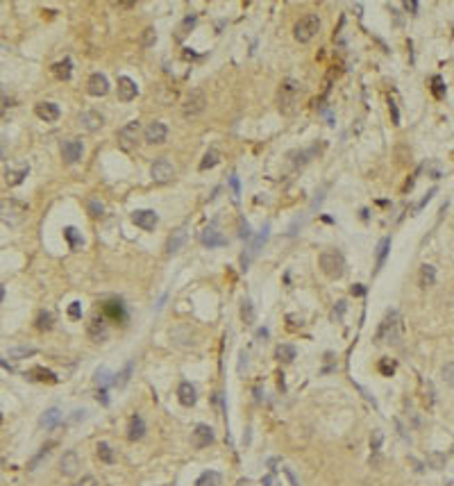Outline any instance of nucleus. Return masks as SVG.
Instances as JSON below:
<instances>
[{"instance_id": "864d4df0", "label": "nucleus", "mask_w": 454, "mask_h": 486, "mask_svg": "<svg viewBox=\"0 0 454 486\" xmlns=\"http://www.w3.org/2000/svg\"><path fill=\"white\" fill-rule=\"evenodd\" d=\"M96 398H98V402H102V404H109V398H107V389H100Z\"/></svg>"}, {"instance_id": "f03ea898", "label": "nucleus", "mask_w": 454, "mask_h": 486, "mask_svg": "<svg viewBox=\"0 0 454 486\" xmlns=\"http://www.w3.org/2000/svg\"><path fill=\"white\" fill-rule=\"evenodd\" d=\"M320 268H323V273L327 277L339 279V277H343V273H345V259H343V255L339 250H325V252H320Z\"/></svg>"}, {"instance_id": "c756f323", "label": "nucleus", "mask_w": 454, "mask_h": 486, "mask_svg": "<svg viewBox=\"0 0 454 486\" xmlns=\"http://www.w3.org/2000/svg\"><path fill=\"white\" fill-rule=\"evenodd\" d=\"M132 368H134V366H132V361H130V363H125V368H123V371H120L118 375H114V387H118V389H123V387H125V384H128V382H130V375H132Z\"/></svg>"}, {"instance_id": "e433bc0d", "label": "nucleus", "mask_w": 454, "mask_h": 486, "mask_svg": "<svg viewBox=\"0 0 454 486\" xmlns=\"http://www.w3.org/2000/svg\"><path fill=\"white\" fill-rule=\"evenodd\" d=\"M155 41H157L155 28H146L143 32H141V48H150V46H155Z\"/></svg>"}, {"instance_id": "6e6d98bb", "label": "nucleus", "mask_w": 454, "mask_h": 486, "mask_svg": "<svg viewBox=\"0 0 454 486\" xmlns=\"http://www.w3.org/2000/svg\"><path fill=\"white\" fill-rule=\"evenodd\" d=\"M431 463H434V468H441L443 466V457H441V454H431Z\"/></svg>"}, {"instance_id": "5701e85b", "label": "nucleus", "mask_w": 454, "mask_h": 486, "mask_svg": "<svg viewBox=\"0 0 454 486\" xmlns=\"http://www.w3.org/2000/svg\"><path fill=\"white\" fill-rule=\"evenodd\" d=\"M105 314L112 316L114 320H125L123 302H120V300H112V302H107V305H105Z\"/></svg>"}, {"instance_id": "72a5a7b5", "label": "nucleus", "mask_w": 454, "mask_h": 486, "mask_svg": "<svg viewBox=\"0 0 454 486\" xmlns=\"http://www.w3.org/2000/svg\"><path fill=\"white\" fill-rule=\"evenodd\" d=\"M241 318H243L245 325L255 323V307H252L250 300H243V305H241Z\"/></svg>"}, {"instance_id": "49530a36", "label": "nucleus", "mask_w": 454, "mask_h": 486, "mask_svg": "<svg viewBox=\"0 0 454 486\" xmlns=\"http://www.w3.org/2000/svg\"><path fill=\"white\" fill-rule=\"evenodd\" d=\"M52 445H55V443H48V445H44V448H41V452H39V454H36V457L32 459V461H30V470H34V468H36V463H39V461H41V459H44V457H46V454H48V452H50V448H52Z\"/></svg>"}, {"instance_id": "6ab92c4d", "label": "nucleus", "mask_w": 454, "mask_h": 486, "mask_svg": "<svg viewBox=\"0 0 454 486\" xmlns=\"http://www.w3.org/2000/svg\"><path fill=\"white\" fill-rule=\"evenodd\" d=\"M143 436H146V422L139 414H134L130 418V425H128V438L130 441H141Z\"/></svg>"}, {"instance_id": "f704fd0d", "label": "nucleus", "mask_w": 454, "mask_h": 486, "mask_svg": "<svg viewBox=\"0 0 454 486\" xmlns=\"http://www.w3.org/2000/svg\"><path fill=\"white\" fill-rule=\"evenodd\" d=\"M34 375H39V377H36V379H41V382H57L55 373L46 371V368H39V366H36V368H32V371H30L28 375H25V377H34Z\"/></svg>"}, {"instance_id": "ddd939ff", "label": "nucleus", "mask_w": 454, "mask_h": 486, "mask_svg": "<svg viewBox=\"0 0 454 486\" xmlns=\"http://www.w3.org/2000/svg\"><path fill=\"white\" fill-rule=\"evenodd\" d=\"M34 112H36V116H39L41 120H46V123H55L57 118L61 116V109H59V105H55V103H39L34 107Z\"/></svg>"}, {"instance_id": "603ef678", "label": "nucleus", "mask_w": 454, "mask_h": 486, "mask_svg": "<svg viewBox=\"0 0 454 486\" xmlns=\"http://www.w3.org/2000/svg\"><path fill=\"white\" fill-rule=\"evenodd\" d=\"M239 236H241V239H250V236H252V232H250V225H247V223H243V220H241V232H239Z\"/></svg>"}, {"instance_id": "a211bd4d", "label": "nucleus", "mask_w": 454, "mask_h": 486, "mask_svg": "<svg viewBox=\"0 0 454 486\" xmlns=\"http://www.w3.org/2000/svg\"><path fill=\"white\" fill-rule=\"evenodd\" d=\"M87 334L91 336L93 341H102L107 336V323H105L102 316H93L87 325Z\"/></svg>"}, {"instance_id": "9d476101", "label": "nucleus", "mask_w": 454, "mask_h": 486, "mask_svg": "<svg viewBox=\"0 0 454 486\" xmlns=\"http://www.w3.org/2000/svg\"><path fill=\"white\" fill-rule=\"evenodd\" d=\"M132 220H134L136 227L150 232V230H155L157 223H159V216H157L152 209H136L134 214H132Z\"/></svg>"}, {"instance_id": "393cba45", "label": "nucleus", "mask_w": 454, "mask_h": 486, "mask_svg": "<svg viewBox=\"0 0 454 486\" xmlns=\"http://www.w3.org/2000/svg\"><path fill=\"white\" fill-rule=\"evenodd\" d=\"M59 420H61V411H59V409H48L44 416H41L39 425L46 427V430H50V427H55Z\"/></svg>"}, {"instance_id": "423d86ee", "label": "nucleus", "mask_w": 454, "mask_h": 486, "mask_svg": "<svg viewBox=\"0 0 454 486\" xmlns=\"http://www.w3.org/2000/svg\"><path fill=\"white\" fill-rule=\"evenodd\" d=\"M150 177H152V182H157V184H166L175 177V168H173V164L168 161L166 157H159L157 161H152Z\"/></svg>"}, {"instance_id": "412c9836", "label": "nucleus", "mask_w": 454, "mask_h": 486, "mask_svg": "<svg viewBox=\"0 0 454 486\" xmlns=\"http://www.w3.org/2000/svg\"><path fill=\"white\" fill-rule=\"evenodd\" d=\"M434 284H436V268L429 266V264L420 266V287L427 289V287H434Z\"/></svg>"}, {"instance_id": "79ce46f5", "label": "nucleus", "mask_w": 454, "mask_h": 486, "mask_svg": "<svg viewBox=\"0 0 454 486\" xmlns=\"http://www.w3.org/2000/svg\"><path fill=\"white\" fill-rule=\"evenodd\" d=\"M379 448H382V432H375L373 438H370V450H373V454H375V459H370V463H373V461H375V463L379 461V459H377Z\"/></svg>"}, {"instance_id": "bb28decb", "label": "nucleus", "mask_w": 454, "mask_h": 486, "mask_svg": "<svg viewBox=\"0 0 454 486\" xmlns=\"http://www.w3.org/2000/svg\"><path fill=\"white\" fill-rule=\"evenodd\" d=\"M275 357L279 359V361H284V363H291L293 359H295V348H293V346H286V343H282V346H277Z\"/></svg>"}, {"instance_id": "1a4fd4ad", "label": "nucleus", "mask_w": 454, "mask_h": 486, "mask_svg": "<svg viewBox=\"0 0 454 486\" xmlns=\"http://www.w3.org/2000/svg\"><path fill=\"white\" fill-rule=\"evenodd\" d=\"M82 152H84V146L80 139H68L61 144V157H64L66 164H77L82 159Z\"/></svg>"}, {"instance_id": "39448f33", "label": "nucleus", "mask_w": 454, "mask_h": 486, "mask_svg": "<svg viewBox=\"0 0 454 486\" xmlns=\"http://www.w3.org/2000/svg\"><path fill=\"white\" fill-rule=\"evenodd\" d=\"M204 107H207V96H204V91H202V89H193V91L184 98L182 114L187 116V118H193V116L202 114Z\"/></svg>"}, {"instance_id": "13d9d810", "label": "nucleus", "mask_w": 454, "mask_h": 486, "mask_svg": "<svg viewBox=\"0 0 454 486\" xmlns=\"http://www.w3.org/2000/svg\"><path fill=\"white\" fill-rule=\"evenodd\" d=\"M390 112H393V120H395V125L400 123V114H398V107H395V103H390Z\"/></svg>"}, {"instance_id": "09e8293b", "label": "nucleus", "mask_w": 454, "mask_h": 486, "mask_svg": "<svg viewBox=\"0 0 454 486\" xmlns=\"http://www.w3.org/2000/svg\"><path fill=\"white\" fill-rule=\"evenodd\" d=\"M68 316H71L73 320L82 318V305L80 302H71V307H68Z\"/></svg>"}, {"instance_id": "0eeeda50", "label": "nucleus", "mask_w": 454, "mask_h": 486, "mask_svg": "<svg viewBox=\"0 0 454 486\" xmlns=\"http://www.w3.org/2000/svg\"><path fill=\"white\" fill-rule=\"evenodd\" d=\"M139 132H141L139 120H130L128 125H123L118 130V146L123 150H132L136 146V141H139Z\"/></svg>"}, {"instance_id": "f8f14e48", "label": "nucleus", "mask_w": 454, "mask_h": 486, "mask_svg": "<svg viewBox=\"0 0 454 486\" xmlns=\"http://www.w3.org/2000/svg\"><path fill=\"white\" fill-rule=\"evenodd\" d=\"M136 96H139V87H136V82L128 75L118 77V100L120 103H130V100H134Z\"/></svg>"}, {"instance_id": "3c124183", "label": "nucleus", "mask_w": 454, "mask_h": 486, "mask_svg": "<svg viewBox=\"0 0 454 486\" xmlns=\"http://www.w3.org/2000/svg\"><path fill=\"white\" fill-rule=\"evenodd\" d=\"M379 371H382L384 375H390V373H393V371H395V363H393V361H390V363H388V361H386V359H384V361H382V363H379Z\"/></svg>"}, {"instance_id": "c9c22d12", "label": "nucleus", "mask_w": 454, "mask_h": 486, "mask_svg": "<svg viewBox=\"0 0 454 486\" xmlns=\"http://www.w3.org/2000/svg\"><path fill=\"white\" fill-rule=\"evenodd\" d=\"M98 459L105 463H112L114 461V450L109 448V443H98Z\"/></svg>"}, {"instance_id": "dca6fc26", "label": "nucleus", "mask_w": 454, "mask_h": 486, "mask_svg": "<svg viewBox=\"0 0 454 486\" xmlns=\"http://www.w3.org/2000/svg\"><path fill=\"white\" fill-rule=\"evenodd\" d=\"M200 241L204 243L207 248H220V246H225L227 239L223 236V232H218V227H204L202 230V234H200Z\"/></svg>"}, {"instance_id": "c03bdc74", "label": "nucleus", "mask_w": 454, "mask_h": 486, "mask_svg": "<svg viewBox=\"0 0 454 486\" xmlns=\"http://www.w3.org/2000/svg\"><path fill=\"white\" fill-rule=\"evenodd\" d=\"M34 352H36V348H28V346L12 348V350H9V357H28V355H34Z\"/></svg>"}, {"instance_id": "c85d7f7f", "label": "nucleus", "mask_w": 454, "mask_h": 486, "mask_svg": "<svg viewBox=\"0 0 454 486\" xmlns=\"http://www.w3.org/2000/svg\"><path fill=\"white\" fill-rule=\"evenodd\" d=\"M52 323H55V316L50 314V311H41L39 316H36V330H41V332H48Z\"/></svg>"}, {"instance_id": "8fccbe9b", "label": "nucleus", "mask_w": 454, "mask_h": 486, "mask_svg": "<svg viewBox=\"0 0 454 486\" xmlns=\"http://www.w3.org/2000/svg\"><path fill=\"white\" fill-rule=\"evenodd\" d=\"M75 486H100V484H98V479L93 477V475H87V477H82Z\"/></svg>"}, {"instance_id": "052dcab7", "label": "nucleus", "mask_w": 454, "mask_h": 486, "mask_svg": "<svg viewBox=\"0 0 454 486\" xmlns=\"http://www.w3.org/2000/svg\"><path fill=\"white\" fill-rule=\"evenodd\" d=\"M116 5V7H118V9H130V7H134V5H132V3H114Z\"/></svg>"}, {"instance_id": "ea45409f", "label": "nucleus", "mask_w": 454, "mask_h": 486, "mask_svg": "<svg viewBox=\"0 0 454 486\" xmlns=\"http://www.w3.org/2000/svg\"><path fill=\"white\" fill-rule=\"evenodd\" d=\"M25 175H28V168H20V171H7V184H9V187H16V184L23 182Z\"/></svg>"}, {"instance_id": "37998d69", "label": "nucleus", "mask_w": 454, "mask_h": 486, "mask_svg": "<svg viewBox=\"0 0 454 486\" xmlns=\"http://www.w3.org/2000/svg\"><path fill=\"white\" fill-rule=\"evenodd\" d=\"M268 232H271V227H263V230H261V234L259 236H257V241H255V246H252V255H257V252H259V248L263 246V243H266V239H268Z\"/></svg>"}, {"instance_id": "de8ad7c7", "label": "nucleus", "mask_w": 454, "mask_h": 486, "mask_svg": "<svg viewBox=\"0 0 454 486\" xmlns=\"http://www.w3.org/2000/svg\"><path fill=\"white\" fill-rule=\"evenodd\" d=\"M230 187H232V198H234V202H239L241 187H239V177L236 175H230Z\"/></svg>"}, {"instance_id": "a878e982", "label": "nucleus", "mask_w": 454, "mask_h": 486, "mask_svg": "<svg viewBox=\"0 0 454 486\" xmlns=\"http://www.w3.org/2000/svg\"><path fill=\"white\" fill-rule=\"evenodd\" d=\"M218 161H220V152L211 148V150H207V152H204L202 161H200V171H207V168H214Z\"/></svg>"}, {"instance_id": "4c0bfd02", "label": "nucleus", "mask_w": 454, "mask_h": 486, "mask_svg": "<svg viewBox=\"0 0 454 486\" xmlns=\"http://www.w3.org/2000/svg\"><path fill=\"white\" fill-rule=\"evenodd\" d=\"M388 248H390V239H382L377 246V268L384 266V259H386L388 255Z\"/></svg>"}, {"instance_id": "b1692460", "label": "nucleus", "mask_w": 454, "mask_h": 486, "mask_svg": "<svg viewBox=\"0 0 454 486\" xmlns=\"http://www.w3.org/2000/svg\"><path fill=\"white\" fill-rule=\"evenodd\" d=\"M184 239H187V227H179V230H175L173 232V236L168 239V252H177L179 248H182V243H184Z\"/></svg>"}, {"instance_id": "7c9ffc66", "label": "nucleus", "mask_w": 454, "mask_h": 486, "mask_svg": "<svg viewBox=\"0 0 454 486\" xmlns=\"http://www.w3.org/2000/svg\"><path fill=\"white\" fill-rule=\"evenodd\" d=\"M87 211H89V216H93V218H100V216L105 214V205L100 202L98 198H89L87 200Z\"/></svg>"}, {"instance_id": "4468645a", "label": "nucleus", "mask_w": 454, "mask_h": 486, "mask_svg": "<svg viewBox=\"0 0 454 486\" xmlns=\"http://www.w3.org/2000/svg\"><path fill=\"white\" fill-rule=\"evenodd\" d=\"M77 123H80V128L84 132H98L100 128H102L105 118H102V114H98V112H82L80 118H77Z\"/></svg>"}, {"instance_id": "cd10ccee", "label": "nucleus", "mask_w": 454, "mask_h": 486, "mask_svg": "<svg viewBox=\"0 0 454 486\" xmlns=\"http://www.w3.org/2000/svg\"><path fill=\"white\" fill-rule=\"evenodd\" d=\"M52 73H55V77H59V80H68V77H71V59L57 62V64L52 66Z\"/></svg>"}, {"instance_id": "680f3d73", "label": "nucleus", "mask_w": 454, "mask_h": 486, "mask_svg": "<svg viewBox=\"0 0 454 486\" xmlns=\"http://www.w3.org/2000/svg\"><path fill=\"white\" fill-rule=\"evenodd\" d=\"M345 311V302H339V309H334V316H341Z\"/></svg>"}, {"instance_id": "f3484780", "label": "nucleus", "mask_w": 454, "mask_h": 486, "mask_svg": "<svg viewBox=\"0 0 454 486\" xmlns=\"http://www.w3.org/2000/svg\"><path fill=\"white\" fill-rule=\"evenodd\" d=\"M77 468H80V457H77V452H75V450L64 452V457H61V461H59L61 475H66V477H73V475L77 473Z\"/></svg>"}, {"instance_id": "20e7f679", "label": "nucleus", "mask_w": 454, "mask_h": 486, "mask_svg": "<svg viewBox=\"0 0 454 486\" xmlns=\"http://www.w3.org/2000/svg\"><path fill=\"white\" fill-rule=\"evenodd\" d=\"M398 327H400V314L398 311H388L384 316L382 325H379L377 334H375V341L384 343V341H395L398 339Z\"/></svg>"}, {"instance_id": "4be33fe9", "label": "nucleus", "mask_w": 454, "mask_h": 486, "mask_svg": "<svg viewBox=\"0 0 454 486\" xmlns=\"http://www.w3.org/2000/svg\"><path fill=\"white\" fill-rule=\"evenodd\" d=\"M220 482H223L220 473H216V470H204V473L198 477L195 486H220Z\"/></svg>"}, {"instance_id": "0e129e2a", "label": "nucleus", "mask_w": 454, "mask_h": 486, "mask_svg": "<svg viewBox=\"0 0 454 486\" xmlns=\"http://www.w3.org/2000/svg\"><path fill=\"white\" fill-rule=\"evenodd\" d=\"M261 484H263V486H271V484H273V475H268V477H263V479H261Z\"/></svg>"}, {"instance_id": "6e6552de", "label": "nucleus", "mask_w": 454, "mask_h": 486, "mask_svg": "<svg viewBox=\"0 0 454 486\" xmlns=\"http://www.w3.org/2000/svg\"><path fill=\"white\" fill-rule=\"evenodd\" d=\"M168 136V128L161 123V120H152V123L146 125L143 130V139L148 144H163Z\"/></svg>"}, {"instance_id": "7ed1b4c3", "label": "nucleus", "mask_w": 454, "mask_h": 486, "mask_svg": "<svg viewBox=\"0 0 454 486\" xmlns=\"http://www.w3.org/2000/svg\"><path fill=\"white\" fill-rule=\"evenodd\" d=\"M318 30H320L318 14H307V16H302L298 23H295L293 36H295V41H300V44H309V41L318 34Z\"/></svg>"}, {"instance_id": "2f4dec72", "label": "nucleus", "mask_w": 454, "mask_h": 486, "mask_svg": "<svg viewBox=\"0 0 454 486\" xmlns=\"http://www.w3.org/2000/svg\"><path fill=\"white\" fill-rule=\"evenodd\" d=\"M112 377H114V375L109 373L107 368H98V371H96V384H98L100 389H107L109 384H114Z\"/></svg>"}, {"instance_id": "2eb2a0df", "label": "nucleus", "mask_w": 454, "mask_h": 486, "mask_svg": "<svg viewBox=\"0 0 454 486\" xmlns=\"http://www.w3.org/2000/svg\"><path fill=\"white\" fill-rule=\"evenodd\" d=\"M191 443L193 448H207L214 443V430L209 425H198L191 434Z\"/></svg>"}, {"instance_id": "4d7b16f0", "label": "nucleus", "mask_w": 454, "mask_h": 486, "mask_svg": "<svg viewBox=\"0 0 454 486\" xmlns=\"http://www.w3.org/2000/svg\"><path fill=\"white\" fill-rule=\"evenodd\" d=\"M363 293H366L363 284H355V287H352V295H363Z\"/></svg>"}, {"instance_id": "5fc2aeb1", "label": "nucleus", "mask_w": 454, "mask_h": 486, "mask_svg": "<svg viewBox=\"0 0 454 486\" xmlns=\"http://www.w3.org/2000/svg\"><path fill=\"white\" fill-rule=\"evenodd\" d=\"M434 193H436V189H431V191H429V193H427V195H425V198H422V200H420V205H418V209H422V207H425V205H427V202H429V200H431V195H434Z\"/></svg>"}, {"instance_id": "aec40b11", "label": "nucleus", "mask_w": 454, "mask_h": 486, "mask_svg": "<svg viewBox=\"0 0 454 486\" xmlns=\"http://www.w3.org/2000/svg\"><path fill=\"white\" fill-rule=\"evenodd\" d=\"M177 398H179V402H182L184 407H193L195 404V389L191 387V382H182L177 387Z\"/></svg>"}, {"instance_id": "473e14b6", "label": "nucleus", "mask_w": 454, "mask_h": 486, "mask_svg": "<svg viewBox=\"0 0 454 486\" xmlns=\"http://www.w3.org/2000/svg\"><path fill=\"white\" fill-rule=\"evenodd\" d=\"M64 236H66V241H68V246L75 250V248H80L82 246V236H80V232L75 230V227H66L64 230Z\"/></svg>"}, {"instance_id": "9b49d317", "label": "nucleus", "mask_w": 454, "mask_h": 486, "mask_svg": "<svg viewBox=\"0 0 454 486\" xmlns=\"http://www.w3.org/2000/svg\"><path fill=\"white\" fill-rule=\"evenodd\" d=\"M87 91L91 93V96H96V98L107 96L109 93V80L102 75V73H93V75L89 77V82H87Z\"/></svg>"}, {"instance_id": "a19ab883", "label": "nucleus", "mask_w": 454, "mask_h": 486, "mask_svg": "<svg viewBox=\"0 0 454 486\" xmlns=\"http://www.w3.org/2000/svg\"><path fill=\"white\" fill-rule=\"evenodd\" d=\"M193 25H195V16L191 14V16L184 18V21H182V25L177 28V39H184V36H187V32L193 28Z\"/></svg>"}, {"instance_id": "f257e3e1", "label": "nucleus", "mask_w": 454, "mask_h": 486, "mask_svg": "<svg viewBox=\"0 0 454 486\" xmlns=\"http://www.w3.org/2000/svg\"><path fill=\"white\" fill-rule=\"evenodd\" d=\"M300 96H302V84L298 80H284L279 84L277 91V105L282 114H293L295 107L300 103Z\"/></svg>"}, {"instance_id": "69168bd1", "label": "nucleus", "mask_w": 454, "mask_h": 486, "mask_svg": "<svg viewBox=\"0 0 454 486\" xmlns=\"http://www.w3.org/2000/svg\"><path fill=\"white\" fill-rule=\"evenodd\" d=\"M236 486H250V479H239V482H236Z\"/></svg>"}, {"instance_id": "bf43d9fd", "label": "nucleus", "mask_w": 454, "mask_h": 486, "mask_svg": "<svg viewBox=\"0 0 454 486\" xmlns=\"http://www.w3.org/2000/svg\"><path fill=\"white\" fill-rule=\"evenodd\" d=\"M406 12H418V3H404Z\"/></svg>"}, {"instance_id": "e2e57ef3", "label": "nucleus", "mask_w": 454, "mask_h": 486, "mask_svg": "<svg viewBox=\"0 0 454 486\" xmlns=\"http://www.w3.org/2000/svg\"><path fill=\"white\" fill-rule=\"evenodd\" d=\"M257 339H268V330H259V332H257Z\"/></svg>"}, {"instance_id": "a18cd8bd", "label": "nucleus", "mask_w": 454, "mask_h": 486, "mask_svg": "<svg viewBox=\"0 0 454 486\" xmlns=\"http://www.w3.org/2000/svg\"><path fill=\"white\" fill-rule=\"evenodd\" d=\"M431 91H434L436 98H443V93H445V87H443V80L438 75L431 77Z\"/></svg>"}, {"instance_id": "58836bf2", "label": "nucleus", "mask_w": 454, "mask_h": 486, "mask_svg": "<svg viewBox=\"0 0 454 486\" xmlns=\"http://www.w3.org/2000/svg\"><path fill=\"white\" fill-rule=\"evenodd\" d=\"M441 377L447 387H454V361H447L445 366L441 368Z\"/></svg>"}]
</instances>
